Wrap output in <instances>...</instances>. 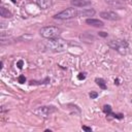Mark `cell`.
Segmentation results:
<instances>
[{
	"instance_id": "cb8c5ba5",
	"label": "cell",
	"mask_w": 132,
	"mask_h": 132,
	"mask_svg": "<svg viewBox=\"0 0 132 132\" xmlns=\"http://www.w3.org/2000/svg\"><path fill=\"white\" fill-rule=\"evenodd\" d=\"M0 68H1V69L3 68V62H1V63H0Z\"/></svg>"
},
{
	"instance_id": "d6986e66",
	"label": "cell",
	"mask_w": 132,
	"mask_h": 132,
	"mask_svg": "<svg viewBox=\"0 0 132 132\" xmlns=\"http://www.w3.org/2000/svg\"><path fill=\"white\" fill-rule=\"evenodd\" d=\"M23 65H24V61H23V60H19L18 63H16L18 68H19V69H22V68H23Z\"/></svg>"
},
{
	"instance_id": "52a82bcc",
	"label": "cell",
	"mask_w": 132,
	"mask_h": 132,
	"mask_svg": "<svg viewBox=\"0 0 132 132\" xmlns=\"http://www.w3.org/2000/svg\"><path fill=\"white\" fill-rule=\"evenodd\" d=\"M95 9L94 8H84V9H77V18L81 16H93L95 14Z\"/></svg>"
},
{
	"instance_id": "277c9868",
	"label": "cell",
	"mask_w": 132,
	"mask_h": 132,
	"mask_svg": "<svg viewBox=\"0 0 132 132\" xmlns=\"http://www.w3.org/2000/svg\"><path fill=\"white\" fill-rule=\"evenodd\" d=\"M55 20H70L73 18H77V9L75 8H66L58 13H56L53 16Z\"/></svg>"
},
{
	"instance_id": "5bb4252c",
	"label": "cell",
	"mask_w": 132,
	"mask_h": 132,
	"mask_svg": "<svg viewBox=\"0 0 132 132\" xmlns=\"http://www.w3.org/2000/svg\"><path fill=\"white\" fill-rule=\"evenodd\" d=\"M108 4H110L111 6H114L116 8H122L123 4H122V0H105Z\"/></svg>"
},
{
	"instance_id": "6da1fadb",
	"label": "cell",
	"mask_w": 132,
	"mask_h": 132,
	"mask_svg": "<svg viewBox=\"0 0 132 132\" xmlns=\"http://www.w3.org/2000/svg\"><path fill=\"white\" fill-rule=\"evenodd\" d=\"M44 45L47 50H52V51H55V52H63V51L67 50L68 42L65 39H63L59 36V37L47 39V41H45Z\"/></svg>"
},
{
	"instance_id": "8fae6325",
	"label": "cell",
	"mask_w": 132,
	"mask_h": 132,
	"mask_svg": "<svg viewBox=\"0 0 132 132\" xmlns=\"http://www.w3.org/2000/svg\"><path fill=\"white\" fill-rule=\"evenodd\" d=\"M37 4L40 8L46 9L52 5V2H51V0H37Z\"/></svg>"
},
{
	"instance_id": "9a60e30c",
	"label": "cell",
	"mask_w": 132,
	"mask_h": 132,
	"mask_svg": "<svg viewBox=\"0 0 132 132\" xmlns=\"http://www.w3.org/2000/svg\"><path fill=\"white\" fill-rule=\"evenodd\" d=\"M102 110H103V112H104L105 114H107V116H110V114H111V112H112V110H111V106H110V105H108V104L103 105Z\"/></svg>"
},
{
	"instance_id": "4316f807",
	"label": "cell",
	"mask_w": 132,
	"mask_h": 132,
	"mask_svg": "<svg viewBox=\"0 0 132 132\" xmlns=\"http://www.w3.org/2000/svg\"><path fill=\"white\" fill-rule=\"evenodd\" d=\"M124 1H127V0H124Z\"/></svg>"
},
{
	"instance_id": "ffe728a7",
	"label": "cell",
	"mask_w": 132,
	"mask_h": 132,
	"mask_svg": "<svg viewBox=\"0 0 132 132\" xmlns=\"http://www.w3.org/2000/svg\"><path fill=\"white\" fill-rule=\"evenodd\" d=\"M77 78H78L79 80H82V79H85V78H86V73H82V72H80V73L77 75Z\"/></svg>"
},
{
	"instance_id": "9c48e42d",
	"label": "cell",
	"mask_w": 132,
	"mask_h": 132,
	"mask_svg": "<svg viewBox=\"0 0 132 132\" xmlns=\"http://www.w3.org/2000/svg\"><path fill=\"white\" fill-rule=\"evenodd\" d=\"M86 23L90 26H93V27H97V28H102L104 26V23L100 20H97V19H87L86 20Z\"/></svg>"
},
{
	"instance_id": "e0dca14e",
	"label": "cell",
	"mask_w": 132,
	"mask_h": 132,
	"mask_svg": "<svg viewBox=\"0 0 132 132\" xmlns=\"http://www.w3.org/2000/svg\"><path fill=\"white\" fill-rule=\"evenodd\" d=\"M89 96H90L91 99H96V98L98 97V93H97V92H94V91H91V92L89 93Z\"/></svg>"
},
{
	"instance_id": "d4e9b609",
	"label": "cell",
	"mask_w": 132,
	"mask_h": 132,
	"mask_svg": "<svg viewBox=\"0 0 132 132\" xmlns=\"http://www.w3.org/2000/svg\"><path fill=\"white\" fill-rule=\"evenodd\" d=\"M11 2H13V3H15V2H16V0H11Z\"/></svg>"
},
{
	"instance_id": "3957f363",
	"label": "cell",
	"mask_w": 132,
	"mask_h": 132,
	"mask_svg": "<svg viewBox=\"0 0 132 132\" xmlns=\"http://www.w3.org/2000/svg\"><path fill=\"white\" fill-rule=\"evenodd\" d=\"M39 33L42 37L50 39V38H55V37H59L61 34V29L55 26H46V27H42L39 30Z\"/></svg>"
},
{
	"instance_id": "ac0fdd59",
	"label": "cell",
	"mask_w": 132,
	"mask_h": 132,
	"mask_svg": "<svg viewBox=\"0 0 132 132\" xmlns=\"http://www.w3.org/2000/svg\"><path fill=\"white\" fill-rule=\"evenodd\" d=\"M18 80H19L20 84H24V82L26 81V77H25L24 75H20L19 78H18Z\"/></svg>"
},
{
	"instance_id": "30bf717a",
	"label": "cell",
	"mask_w": 132,
	"mask_h": 132,
	"mask_svg": "<svg viewBox=\"0 0 132 132\" xmlns=\"http://www.w3.org/2000/svg\"><path fill=\"white\" fill-rule=\"evenodd\" d=\"M0 14H1L2 18H5V19H10L12 16V13L7 8H5L4 6L0 7Z\"/></svg>"
},
{
	"instance_id": "ba28073f",
	"label": "cell",
	"mask_w": 132,
	"mask_h": 132,
	"mask_svg": "<svg viewBox=\"0 0 132 132\" xmlns=\"http://www.w3.org/2000/svg\"><path fill=\"white\" fill-rule=\"evenodd\" d=\"M70 3L74 7H86L91 5V1L89 0H71Z\"/></svg>"
},
{
	"instance_id": "603a6c76",
	"label": "cell",
	"mask_w": 132,
	"mask_h": 132,
	"mask_svg": "<svg viewBox=\"0 0 132 132\" xmlns=\"http://www.w3.org/2000/svg\"><path fill=\"white\" fill-rule=\"evenodd\" d=\"M114 84L116 85H120V82H119V79L117 78V79H114Z\"/></svg>"
},
{
	"instance_id": "44dd1931",
	"label": "cell",
	"mask_w": 132,
	"mask_h": 132,
	"mask_svg": "<svg viewBox=\"0 0 132 132\" xmlns=\"http://www.w3.org/2000/svg\"><path fill=\"white\" fill-rule=\"evenodd\" d=\"M98 34H99V36H101V37H107V33H106V32L101 31V32H98Z\"/></svg>"
},
{
	"instance_id": "5b68a950",
	"label": "cell",
	"mask_w": 132,
	"mask_h": 132,
	"mask_svg": "<svg viewBox=\"0 0 132 132\" xmlns=\"http://www.w3.org/2000/svg\"><path fill=\"white\" fill-rule=\"evenodd\" d=\"M55 111H56V108L54 106H40L34 110V112L37 116L42 117V118H47L50 114H52Z\"/></svg>"
},
{
	"instance_id": "7a4b0ae2",
	"label": "cell",
	"mask_w": 132,
	"mask_h": 132,
	"mask_svg": "<svg viewBox=\"0 0 132 132\" xmlns=\"http://www.w3.org/2000/svg\"><path fill=\"white\" fill-rule=\"evenodd\" d=\"M108 45H109V47L117 51L121 55H127L128 54L129 44L125 39H120V38L111 39L108 41Z\"/></svg>"
},
{
	"instance_id": "4fadbf2b",
	"label": "cell",
	"mask_w": 132,
	"mask_h": 132,
	"mask_svg": "<svg viewBox=\"0 0 132 132\" xmlns=\"http://www.w3.org/2000/svg\"><path fill=\"white\" fill-rule=\"evenodd\" d=\"M95 82L97 84V86H99L100 89H102V90H106V89H107L106 84H105V80H104L103 78H101V77H96V78H95Z\"/></svg>"
},
{
	"instance_id": "484cf974",
	"label": "cell",
	"mask_w": 132,
	"mask_h": 132,
	"mask_svg": "<svg viewBox=\"0 0 132 132\" xmlns=\"http://www.w3.org/2000/svg\"><path fill=\"white\" fill-rule=\"evenodd\" d=\"M131 29H132V22H131Z\"/></svg>"
},
{
	"instance_id": "7402d4cb",
	"label": "cell",
	"mask_w": 132,
	"mask_h": 132,
	"mask_svg": "<svg viewBox=\"0 0 132 132\" xmlns=\"http://www.w3.org/2000/svg\"><path fill=\"white\" fill-rule=\"evenodd\" d=\"M81 128H82V130H85V131H87V132H91V131H92V129H91L90 127H87V126H85V125H84Z\"/></svg>"
},
{
	"instance_id": "8992f818",
	"label": "cell",
	"mask_w": 132,
	"mask_h": 132,
	"mask_svg": "<svg viewBox=\"0 0 132 132\" xmlns=\"http://www.w3.org/2000/svg\"><path fill=\"white\" fill-rule=\"evenodd\" d=\"M100 16L107 21H119L121 20V16L116 11H101Z\"/></svg>"
},
{
	"instance_id": "7c38bea8",
	"label": "cell",
	"mask_w": 132,
	"mask_h": 132,
	"mask_svg": "<svg viewBox=\"0 0 132 132\" xmlns=\"http://www.w3.org/2000/svg\"><path fill=\"white\" fill-rule=\"evenodd\" d=\"M80 39L84 40L85 42H93L94 41V36L89 34V33H84L80 35Z\"/></svg>"
},
{
	"instance_id": "2e32d148",
	"label": "cell",
	"mask_w": 132,
	"mask_h": 132,
	"mask_svg": "<svg viewBox=\"0 0 132 132\" xmlns=\"http://www.w3.org/2000/svg\"><path fill=\"white\" fill-rule=\"evenodd\" d=\"M112 118H114V119H118V120H122V119H124V114L123 113H116V112H111V114H110Z\"/></svg>"
}]
</instances>
